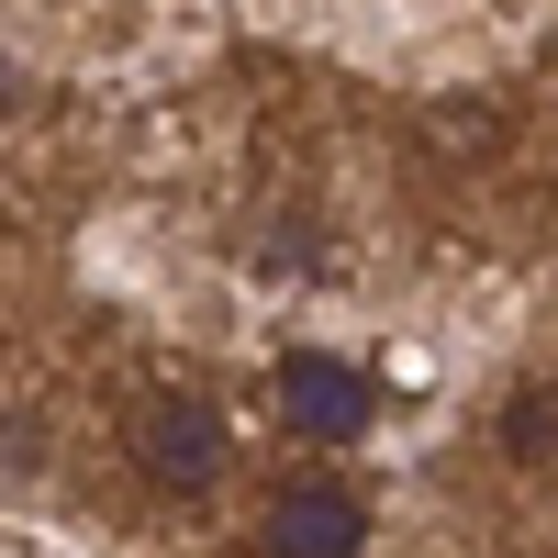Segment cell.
<instances>
[{"instance_id": "cell-1", "label": "cell", "mask_w": 558, "mask_h": 558, "mask_svg": "<svg viewBox=\"0 0 558 558\" xmlns=\"http://www.w3.org/2000/svg\"><path fill=\"white\" fill-rule=\"evenodd\" d=\"M123 447H134V470H146L157 492H213V481H223V413H213V391L157 380L146 402H134Z\"/></svg>"}, {"instance_id": "cell-2", "label": "cell", "mask_w": 558, "mask_h": 558, "mask_svg": "<svg viewBox=\"0 0 558 558\" xmlns=\"http://www.w3.org/2000/svg\"><path fill=\"white\" fill-rule=\"evenodd\" d=\"M368 413H380V380H368L357 357H336V347H291L279 357V425L302 447H357Z\"/></svg>"}, {"instance_id": "cell-3", "label": "cell", "mask_w": 558, "mask_h": 558, "mask_svg": "<svg viewBox=\"0 0 558 558\" xmlns=\"http://www.w3.org/2000/svg\"><path fill=\"white\" fill-rule=\"evenodd\" d=\"M257 547L268 558H357L368 547V514H357V492H336V481H291V492H268Z\"/></svg>"}, {"instance_id": "cell-4", "label": "cell", "mask_w": 558, "mask_h": 558, "mask_svg": "<svg viewBox=\"0 0 558 558\" xmlns=\"http://www.w3.org/2000/svg\"><path fill=\"white\" fill-rule=\"evenodd\" d=\"M0 101H12V68H0Z\"/></svg>"}]
</instances>
